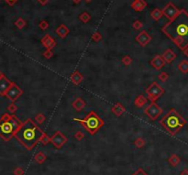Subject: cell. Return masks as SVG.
<instances>
[{
    "mask_svg": "<svg viewBox=\"0 0 188 175\" xmlns=\"http://www.w3.org/2000/svg\"><path fill=\"white\" fill-rule=\"evenodd\" d=\"M161 31L183 51L188 46V13L184 9H181L180 15L166 23L161 28Z\"/></svg>",
    "mask_w": 188,
    "mask_h": 175,
    "instance_id": "obj_1",
    "label": "cell"
},
{
    "mask_svg": "<svg viewBox=\"0 0 188 175\" xmlns=\"http://www.w3.org/2000/svg\"><path fill=\"white\" fill-rule=\"evenodd\" d=\"M44 133L30 118L22 123L19 130L15 134V138L29 151L33 149L43 137Z\"/></svg>",
    "mask_w": 188,
    "mask_h": 175,
    "instance_id": "obj_2",
    "label": "cell"
},
{
    "mask_svg": "<svg viewBox=\"0 0 188 175\" xmlns=\"http://www.w3.org/2000/svg\"><path fill=\"white\" fill-rule=\"evenodd\" d=\"M160 123L170 135L174 136L185 126L187 121L173 108L162 118Z\"/></svg>",
    "mask_w": 188,
    "mask_h": 175,
    "instance_id": "obj_3",
    "label": "cell"
},
{
    "mask_svg": "<svg viewBox=\"0 0 188 175\" xmlns=\"http://www.w3.org/2000/svg\"><path fill=\"white\" fill-rule=\"evenodd\" d=\"M73 121L79 122L91 135H95L105 124L104 120L94 111L89 112L84 119L73 118Z\"/></svg>",
    "mask_w": 188,
    "mask_h": 175,
    "instance_id": "obj_4",
    "label": "cell"
},
{
    "mask_svg": "<svg viewBox=\"0 0 188 175\" xmlns=\"http://www.w3.org/2000/svg\"><path fill=\"white\" fill-rule=\"evenodd\" d=\"M23 122H21L15 115L7 121H0V137L5 141L10 140L19 130Z\"/></svg>",
    "mask_w": 188,
    "mask_h": 175,
    "instance_id": "obj_5",
    "label": "cell"
},
{
    "mask_svg": "<svg viewBox=\"0 0 188 175\" xmlns=\"http://www.w3.org/2000/svg\"><path fill=\"white\" fill-rule=\"evenodd\" d=\"M146 95H148V98L151 102H155L157 99H159L161 95H164L165 93L164 89L161 85H159L156 82H153L152 84L145 90Z\"/></svg>",
    "mask_w": 188,
    "mask_h": 175,
    "instance_id": "obj_6",
    "label": "cell"
},
{
    "mask_svg": "<svg viewBox=\"0 0 188 175\" xmlns=\"http://www.w3.org/2000/svg\"><path fill=\"white\" fill-rule=\"evenodd\" d=\"M161 113H162V109L155 102H151L146 107V109L144 110V114L146 115L148 118L151 120H152V121L156 120L159 116L161 115Z\"/></svg>",
    "mask_w": 188,
    "mask_h": 175,
    "instance_id": "obj_7",
    "label": "cell"
},
{
    "mask_svg": "<svg viewBox=\"0 0 188 175\" xmlns=\"http://www.w3.org/2000/svg\"><path fill=\"white\" fill-rule=\"evenodd\" d=\"M161 11L165 18L169 19V21H172L174 19H176L181 13V9H178L172 2L168 3L164 8H162Z\"/></svg>",
    "mask_w": 188,
    "mask_h": 175,
    "instance_id": "obj_8",
    "label": "cell"
},
{
    "mask_svg": "<svg viewBox=\"0 0 188 175\" xmlns=\"http://www.w3.org/2000/svg\"><path fill=\"white\" fill-rule=\"evenodd\" d=\"M22 94H23V90L19 85H17L15 82H12L10 88L6 92V96L9 99L12 103H14L22 95Z\"/></svg>",
    "mask_w": 188,
    "mask_h": 175,
    "instance_id": "obj_9",
    "label": "cell"
},
{
    "mask_svg": "<svg viewBox=\"0 0 188 175\" xmlns=\"http://www.w3.org/2000/svg\"><path fill=\"white\" fill-rule=\"evenodd\" d=\"M50 142L54 145L56 148H61L67 142V138L61 131H56L53 136L50 138Z\"/></svg>",
    "mask_w": 188,
    "mask_h": 175,
    "instance_id": "obj_10",
    "label": "cell"
},
{
    "mask_svg": "<svg viewBox=\"0 0 188 175\" xmlns=\"http://www.w3.org/2000/svg\"><path fill=\"white\" fill-rule=\"evenodd\" d=\"M135 40L138 42L141 47H145L149 44V42L151 40V37L150 34L145 30H142L139 35H137L135 38Z\"/></svg>",
    "mask_w": 188,
    "mask_h": 175,
    "instance_id": "obj_11",
    "label": "cell"
},
{
    "mask_svg": "<svg viewBox=\"0 0 188 175\" xmlns=\"http://www.w3.org/2000/svg\"><path fill=\"white\" fill-rule=\"evenodd\" d=\"M150 63L155 70L160 71L161 69H162L164 67L166 62H164V59H162V57L161 55H156L155 57H153V59H151Z\"/></svg>",
    "mask_w": 188,
    "mask_h": 175,
    "instance_id": "obj_12",
    "label": "cell"
},
{
    "mask_svg": "<svg viewBox=\"0 0 188 175\" xmlns=\"http://www.w3.org/2000/svg\"><path fill=\"white\" fill-rule=\"evenodd\" d=\"M40 42H41L42 46L46 48V49H53L56 46V41L53 39V38L52 36H50L49 34H46L43 38H42Z\"/></svg>",
    "mask_w": 188,
    "mask_h": 175,
    "instance_id": "obj_13",
    "label": "cell"
},
{
    "mask_svg": "<svg viewBox=\"0 0 188 175\" xmlns=\"http://www.w3.org/2000/svg\"><path fill=\"white\" fill-rule=\"evenodd\" d=\"M12 82H13L9 81L6 76L2 79H0V95L6 96V92L10 88Z\"/></svg>",
    "mask_w": 188,
    "mask_h": 175,
    "instance_id": "obj_14",
    "label": "cell"
},
{
    "mask_svg": "<svg viewBox=\"0 0 188 175\" xmlns=\"http://www.w3.org/2000/svg\"><path fill=\"white\" fill-rule=\"evenodd\" d=\"M161 57L166 63H172L176 59V54L171 49H168L164 53H162Z\"/></svg>",
    "mask_w": 188,
    "mask_h": 175,
    "instance_id": "obj_15",
    "label": "cell"
},
{
    "mask_svg": "<svg viewBox=\"0 0 188 175\" xmlns=\"http://www.w3.org/2000/svg\"><path fill=\"white\" fill-rule=\"evenodd\" d=\"M147 6V2L145 0H134L131 3V7L136 12H140L144 10V8Z\"/></svg>",
    "mask_w": 188,
    "mask_h": 175,
    "instance_id": "obj_16",
    "label": "cell"
},
{
    "mask_svg": "<svg viewBox=\"0 0 188 175\" xmlns=\"http://www.w3.org/2000/svg\"><path fill=\"white\" fill-rule=\"evenodd\" d=\"M70 80H71V82H73V85H79L81 82H83V80H84V76H83V74L79 71H74L72 73V75L70 77Z\"/></svg>",
    "mask_w": 188,
    "mask_h": 175,
    "instance_id": "obj_17",
    "label": "cell"
},
{
    "mask_svg": "<svg viewBox=\"0 0 188 175\" xmlns=\"http://www.w3.org/2000/svg\"><path fill=\"white\" fill-rule=\"evenodd\" d=\"M56 32V34L60 37V38H62V39H64L68 36V34L70 33V29H68L65 25L62 24V25H60V26L56 29L55 30Z\"/></svg>",
    "mask_w": 188,
    "mask_h": 175,
    "instance_id": "obj_18",
    "label": "cell"
},
{
    "mask_svg": "<svg viewBox=\"0 0 188 175\" xmlns=\"http://www.w3.org/2000/svg\"><path fill=\"white\" fill-rule=\"evenodd\" d=\"M85 105H86V103H85L84 100L81 98V97H77L74 101L72 103V106L73 108H74V109L77 111V112H80L82 111L84 108L85 107Z\"/></svg>",
    "mask_w": 188,
    "mask_h": 175,
    "instance_id": "obj_19",
    "label": "cell"
},
{
    "mask_svg": "<svg viewBox=\"0 0 188 175\" xmlns=\"http://www.w3.org/2000/svg\"><path fill=\"white\" fill-rule=\"evenodd\" d=\"M111 111H112V113L116 116H121L125 113L126 108L120 103H117V104H115L112 106V108H111Z\"/></svg>",
    "mask_w": 188,
    "mask_h": 175,
    "instance_id": "obj_20",
    "label": "cell"
},
{
    "mask_svg": "<svg viewBox=\"0 0 188 175\" xmlns=\"http://www.w3.org/2000/svg\"><path fill=\"white\" fill-rule=\"evenodd\" d=\"M147 101H148V100H147L146 97H145L144 95H140L137 96L136 99L134 100V105H135L136 107L141 108V107H143L145 105H146Z\"/></svg>",
    "mask_w": 188,
    "mask_h": 175,
    "instance_id": "obj_21",
    "label": "cell"
},
{
    "mask_svg": "<svg viewBox=\"0 0 188 175\" xmlns=\"http://www.w3.org/2000/svg\"><path fill=\"white\" fill-rule=\"evenodd\" d=\"M178 70L180 71L182 73H187L188 72V61L187 60H183L177 65Z\"/></svg>",
    "mask_w": 188,
    "mask_h": 175,
    "instance_id": "obj_22",
    "label": "cell"
},
{
    "mask_svg": "<svg viewBox=\"0 0 188 175\" xmlns=\"http://www.w3.org/2000/svg\"><path fill=\"white\" fill-rule=\"evenodd\" d=\"M164 16V14H162V11L160 10L159 8H155V9H153L151 12V16L154 19L155 21H158L161 19V16Z\"/></svg>",
    "mask_w": 188,
    "mask_h": 175,
    "instance_id": "obj_23",
    "label": "cell"
},
{
    "mask_svg": "<svg viewBox=\"0 0 188 175\" xmlns=\"http://www.w3.org/2000/svg\"><path fill=\"white\" fill-rule=\"evenodd\" d=\"M26 25H27V22L26 20H24L23 19L19 18L16 21H15V26L18 28L19 29H22L23 28L26 27Z\"/></svg>",
    "mask_w": 188,
    "mask_h": 175,
    "instance_id": "obj_24",
    "label": "cell"
},
{
    "mask_svg": "<svg viewBox=\"0 0 188 175\" xmlns=\"http://www.w3.org/2000/svg\"><path fill=\"white\" fill-rule=\"evenodd\" d=\"M79 19L83 22V23H87L90 21L91 19V15L87 12H83L80 16H79Z\"/></svg>",
    "mask_w": 188,
    "mask_h": 175,
    "instance_id": "obj_25",
    "label": "cell"
},
{
    "mask_svg": "<svg viewBox=\"0 0 188 175\" xmlns=\"http://www.w3.org/2000/svg\"><path fill=\"white\" fill-rule=\"evenodd\" d=\"M46 160V156L43 152H39L36 156H35V161L38 163H43Z\"/></svg>",
    "mask_w": 188,
    "mask_h": 175,
    "instance_id": "obj_26",
    "label": "cell"
},
{
    "mask_svg": "<svg viewBox=\"0 0 188 175\" xmlns=\"http://www.w3.org/2000/svg\"><path fill=\"white\" fill-rule=\"evenodd\" d=\"M122 63L126 66H129L132 63V58L129 55H126L122 58V60H121Z\"/></svg>",
    "mask_w": 188,
    "mask_h": 175,
    "instance_id": "obj_27",
    "label": "cell"
},
{
    "mask_svg": "<svg viewBox=\"0 0 188 175\" xmlns=\"http://www.w3.org/2000/svg\"><path fill=\"white\" fill-rule=\"evenodd\" d=\"M169 161L173 166H176L179 162H180V159H179L176 155H172L170 159H169Z\"/></svg>",
    "mask_w": 188,
    "mask_h": 175,
    "instance_id": "obj_28",
    "label": "cell"
},
{
    "mask_svg": "<svg viewBox=\"0 0 188 175\" xmlns=\"http://www.w3.org/2000/svg\"><path fill=\"white\" fill-rule=\"evenodd\" d=\"M45 115H43V114H41V113H40V114H38V115H36V116H35V120H36V122L38 123V124H42L44 121H45Z\"/></svg>",
    "mask_w": 188,
    "mask_h": 175,
    "instance_id": "obj_29",
    "label": "cell"
},
{
    "mask_svg": "<svg viewBox=\"0 0 188 175\" xmlns=\"http://www.w3.org/2000/svg\"><path fill=\"white\" fill-rule=\"evenodd\" d=\"M158 78H159V80H160L161 82H165L168 80V78H169V75H168V73H167V72H161L159 74Z\"/></svg>",
    "mask_w": 188,
    "mask_h": 175,
    "instance_id": "obj_30",
    "label": "cell"
},
{
    "mask_svg": "<svg viewBox=\"0 0 188 175\" xmlns=\"http://www.w3.org/2000/svg\"><path fill=\"white\" fill-rule=\"evenodd\" d=\"M132 27H133V29L135 30H139V29H140L143 27V24H142V22L140 20H136V21L133 22Z\"/></svg>",
    "mask_w": 188,
    "mask_h": 175,
    "instance_id": "obj_31",
    "label": "cell"
},
{
    "mask_svg": "<svg viewBox=\"0 0 188 175\" xmlns=\"http://www.w3.org/2000/svg\"><path fill=\"white\" fill-rule=\"evenodd\" d=\"M92 39H93V41H95V42H99V41L102 39V35L99 32H95L92 35Z\"/></svg>",
    "mask_w": 188,
    "mask_h": 175,
    "instance_id": "obj_32",
    "label": "cell"
},
{
    "mask_svg": "<svg viewBox=\"0 0 188 175\" xmlns=\"http://www.w3.org/2000/svg\"><path fill=\"white\" fill-rule=\"evenodd\" d=\"M39 28H40L41 30H46V29L49 28V23H48L46 20H41V21L39 23Z\"/></svg>",
    "mask_w": 188,
    "mask_h": 175,
    "instance_id": "obj_33",
    "label": "cell"
},
{
    "mask_svg": "<svg viewBox=\"0 0 188 175\" xmlns=\"http://www.w3.org/2000/svg\"><path fill=\"white\" fill-rule=\"evenodd\" d=\"M135 146L137 148H142L144 145H145V141L141 138H137L135 140V142H134Z\"/></svg>",
    "mask_w": 188,
    "mask_h": 175,
    "instance_id": "obj_34",
    "label": "cell"
},
{
    "mask_svg": "<svg viewBox=\"0 0 188 175\" xmlns=\"http://www.w3.org/2000/svg\"><path fill=\"white\" fill-rule=\"evenodd\" d=\"M7 110L10 114H14L17 110H18V106H17L14 103H11L9 105L7 106Z\"/></svg>",
    "mask_w": 188,
    "mask_h": 175,
    "instance_id": "obj_35",
    "label": "cell"
},
{
    "mask_svg": "<svg viewBox=\"0 0 188 175\" xmlns=\"http://www.w3.org/2000/svg\"><path fill=\"white\" fill-rule=\"evenodd\" d=\"M53 56V52H52V49H47L46 51L43 52V57L45 58V59H50Z\"/></svg>",
    "mask_w": 188,
    "mask_h": 175,
    "instance_id": "obj_36",
    "label": "cell"
},
{
    "mask_svg": "<svg viewBox=\"0 0 188 175\" xmlns=\"http://www.w3.org/2000/svg\"><path fill=\"white\" fill-rule=\"evenodd\" d=\"M40 142H41L42 144H43V145H46L47 143L50 142V138L48 137V135L46 134V133H44V135H43V137H42V138H41V140H40Z\"/></svg>",
    "mask_w": 188,
    "mask_h": 175,
    "instance_id": "obj_37",
    "label": "cell"
},
{
    "mask_svg": "<svg viewBox=\"0 0 188 175\" xmlns=\"http://www.w3.org/2000/svg\"><path fill=\"white\" fill-rule=\"evenodd\" d=\"M74 138H75L76 139H77V140H82V139L84 138V134L83 132H81V131H78V132L75 133Z\"/></svg>",
    "mask_w": 188,
    "mask_h": 175,
    "instance_id": "obj_38",
    "label": "cell"
},
{
    "mask_svg": "<svg viewBox=\"0 0 188 175\" xmlns=\"http://www.w3.org/2000/svg\"><path fill=\"white\" fill-rule=\"evenodd\" d=\"M23 170L21 169V168H17V169H15V171H14V174L15 175H22L23 174Z\"/></svg>",
    "mask_w": 188,
    "mask_h": 175,
    "instance_id": "obj_39",
    "label": "cell"
},
{
    "mask_svg": "<svg viewBox=\"0 0 188 175\" xmlns=\"http://www.w3.org/2000/svg\"><path fill=\"white\" fill-rule=\"evenodd\" d=\"M133 175H148V174H147V173H145V172H144L141 169H139V170L137 171H136Z\"/></svg>",
    "mask_w": 188,
    "mask_h": 175,
    "instance_id": "obj_40",
    "label": "cell"
},
{
    "mask_svg": "<svg viewBox=\"0 0 188 175\" xmlns=\"http://www.w3.org/2000/svg\"><path fill=\"white\" fill-rule=\"evenodd\" d=\"M5 1L9 5V6H13L17 1H18V0H5Z\"/></svg>",
    "mask_w": 188,
    "mask_h": 175,
    "instance_id": "obj_41",
    "label": "cell"
},
{
    "mask_svg": "<svg viewBox=\"0 0 188 175\" xmlns=\"http://www.w3.org/2000/svg\"><path fill=\"white\" fill-rule=\"evenodd\" d=\"M38 2L42 6H45L49 3V0H38Z\"/></svg>",
    "mask_w": 188,
    "mask_h": 175,
    "instance_id": "obj_42",
    "label": "cell"
},
{
    "mask_svg": "<svg viewBox=\"0 0 188 175\" xmlns=\"http://www.w3.org/2000/svg\"><path fill=\"white\" fill-rule=\"evenodd\" d=\"M183 53H184V55L188 58V46H187V47H185V48L183 49Z\"/></svg>",
    "mask_w": 188,
    "mask_h": 175,
    "instance_id": "obj_43",
    "label": "cell"
},
{
    "mask_svg": "<svg viewBox=\"0 0 188 175\" xmlns=\"http://www.w3.org/2000/svg\"><path fill=\"white\" fill-rule=\"evenodd\" d=\"M181 175H188V171H187V170H184V171L181 173Z\"/></svg>",
    "mask_w": 188,
    "mask_h": 175,
    "instance_id": "obj_44",
    "label": "cell"
},
{
    "mask_svg": "<svg viewBox=\"0 0 188 175\" xmlns=\"http://www.w3.org/2000/svg\"><path fill=\"white\" fill-rule=\"evenodd\" d=\"M5 77V74L1 72V71H0V79H2V78H4Z\"/></svg>",
    "mask_w": 188,
    "mask_h": 175,
    "instance_id": "obj_45",
    "label": "cell"
},
{
    "mask_svg": "<svg viewBox=\"0 0 188 175\" xmlns=\"http://www.w3.org/2000/svg\"><path fill=\"white\" fill-rule=\"evenodd\" d=\"M81 1H82V0H73V2L74 4H79Z\"/></svg>",
    "mask_w": 188,
    "mask_h": 175,
    "instance_id": "obj_46",
    "label": "cell"
},
{
    "mask_svg": "<svg viewBox=\"0 0 188 175\" xmlns=\"http://www.w3.org/2000/svg\"><path fill=\"white\" fill-rule=\"evenodd\" d=\"M84 1L86 2V3H90V2H92V1H93V0H84Z\"/></svg>",
    "mask_w": 188,
    "mask_h": 175,
    "instance_id": "obj_47",
    "label": "cell"
}]
</instances>
